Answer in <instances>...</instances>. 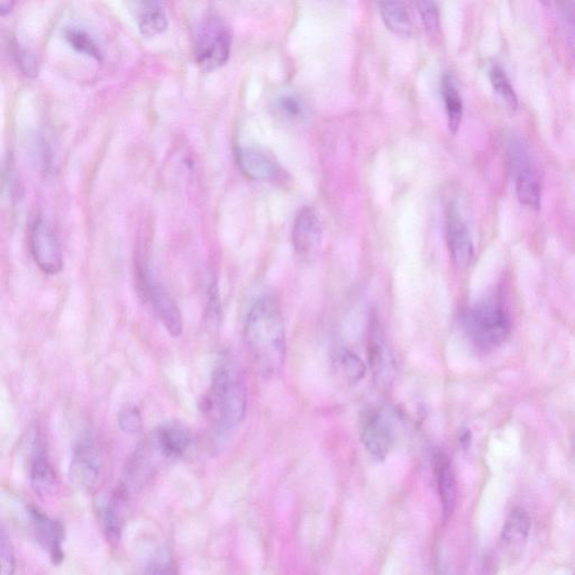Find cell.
<instances>
[{
  "label": "cell",
  "instance_id": "cell-1",
  "mask_svg": "<svg viewBox=\"0 0 575 575\" xmlns=\"http://www.w3.org/2000/svg\"><path fill=\"white\" fill-rule=\"evenodd\" d=\"M244 343L254 369L262 377H276L284 368L286 327L275 298L264 296L252 305L245 318Z\"/></svg>",
  "mask_w": 575,
  "mask_h": 575
},
{
  "label": "cell",
  "instance_id": "cell-2",
  "mask_svg": "<svg viewBox=\"0 0 575 575\" xmlns=\"http://www.w3.org/2000/svg\"><path fill=\"white\" fill-rule=\"evenodd\" d=\"M204 410L217 430L228 433L239 427L248 412V388L239 364L228 355L219 358Z\"/></svg>",
  "mask_w": 575,
  "mask_h": 575
},
{
  "label": "cell",
  "instance_id": "cell-3",
  "mask_svg": "<svg viewBox=\"0 0 575 575\" xmlns=\"http://www.w3.org/2000/svg\"><path fill=\"white\" fill-rule=\"evenodd\" d=\"M463 323L471 342L482 351L498 348L510 333L509 318L504 308L492 301L469 309Z\"/></svg>",
  "mask_w": 575,
  "mask_h": 575
},
{
  "label": "cell",
  "instance_id": "cell-4",
  "mask_svg": "<svg viewBox=\"0 0 575 575\" xmlns=\"http://www.w3.org/2000/svg\"><path fill=\"white\" fill-rule=\"evenodd\" d=\"M136 285L139 294L151 305L168 333L173 337L181 336L184 321L180 308L159 279L154 276L149 264L143 260L136 263Z\"/></svg>",
  "mask_w": 575,
  "mask_h": 575
},
{
  "label": "cell",
  "instance_id": "cell-5",
  "mask_svg": "<svg viewBox=\"0 0 575 575\" xmlns=\"http://www.w3.org/2000/svg\"><path fill=\"white\" fill-rule=\"evenodd\" d=\"M232 36L226 24L217 17H207L194 34V52L198 66L204 70L222 67L230 58Z\"/></svg>",
  "mask_w": 575,
  "mask_h": 575
},
{
  "label": "cell",
  "instance_id": "cell-6",
  "mask_svg": "<svg viewBox=\"0 0 575 575\" xmlns=\"http://www.w3.org/2000/svg\"><path fill=\"white\" fill-rule=\"evenodd\" d=\"M104 458L96 437L90 432L82 433L73 446L70 464V480L77 489L86 494L94 492L102 479Z\"/></svg>",
  "mask_w": 575,
  "mask_h": 575
},
{
  "label": "cell",
  "instance_id": "cell-7",
  "mask_svg": "<svg viewBox=\"0 0 575 575\" xmlns=\"http://www.w3.org/2000/svg\"><path fill=\"white\" fill-rule=\"evenodd\" d=\"M368 359L376 386L388 389L396 377V361L385 331L376 316L371 318L369 326Z\"/></svg>",
  "mask_w": 575,
  "mask_h": 575
},
{
  "label": "cell",
  "instance_id": "cell-8",
  "mask_svg": "<svg viewBox=\"0 0 575 575\" xmlns=\"http://www.w3.org/2000/svg\"><path fill=\"white\" fill-rule=\"evenodd\" d=\"M30 248L36 266L45 275H58L63 268L61 245L56 233L43 218L35 219L30 231Z\"/></svg>",
  "mask_w": 575,
  "mask_h": 575
},
{
  "label": "cell",
  "instance_id": "cell-9",
  "mask_svg": "<svg viewBox=\"0 0 575 575\" xmlns=\"http://www.w3.org/2000/svg\"><path fill=\"white\" fill-rule=\"evenodd\" d=\"M323 223L313 207L300 209L292 226V245L301 260L312 261L321 250Z\"/></svg>",
  "mask_w": 575,
  "mask_h": 575
},
{
  "label": "cell",
  "instance_id": "cell-10",
  "mask_svg": "<svg viewBox=\"0 0 575 575\" xmlns=\"http://www.w3.org/2000/svg\"><path fill=\"white\" fill-rule=\"evenodd\" d=\"M511 163L516 175V193L519 202L532 209L541 208L542 185L540 176L529 162L528 155L520 144L511 146Z\"/></svg>",
  "mask_w": 575,
  "mask_h": 575
},
{
  "label": "cell",
  "instance_id": "cell-11",
  "mask_svg": "<svg viewBox=\"0 0 575 575\" xmlns=\"http://www.w3.org/2000/svg\"><path fill=\"white\" fill-rule=\"evenodd\" d=\"M394 427L385 413L371 412L365 416L361 440L365 451L373 460L383 461L387 458L394 444Z\"/></svg>",
  "mask_w": 575,
  "mask_h": 575
},
{
  "label": "cell",
  "instance_id": "cell-12",
  "mask_svg": "<svg viewBox=\"0 0 575 575\" xmlns=\"http://www.w3.org/2000/svg\"><path fill=\"white\" fill-rule=\"evenodd\" d=\"M446 242L456 268L465 269L473 259V242L467 223L456 209L451 208L446 217Z\"/></svg>",
  "mask_w": 575,
  "mask_h": 575
},
{
  "label": "cell",
  "instance_id": "cell-13",
  "mask_svg": "<svg viewBox=\"0 0 575 575\" xmlns=\"http://www.w3.org/2000/svg\"><path fill=\"white\" fill-rule=\"evenodd\" d=\"M30 482L36 495L41 498H50L57 494L59 481L56 470L49 459L47 450L38 438L33 446L30 463Z\"/></svg>",
  "mask_w": 575,
  "mask_h": 575
},
{
  "label": "cell",
  "instance_id": "cell-14",
  "mask_svg": "<svg viewBox=\"0 0 575 575\" xmlns=\"http://www.w3.org/2000/svg\"><path fill=\"white\" fill-rule=\"evenodd\" d=\"M150 437L163 459L170 460L184 456L193 443V436L187 428L173 423L158 427Z\"/></svg>",
  "mask_w": 575,
  "mask_h": 575
},
{
  "label": "cell",
  "instance_id": "cell-15",
  "mask_svg": "<svg viewBox=\"0 0 575 575\" xmlns=\"http://www.w3.org/2000/svg\"><path fill=\"white\" fill-rule=\"evenodd\" d=\"M236 161L246 177L258 181L276 179L279 169L275 160L260 149L239 148L236 150Z\"/></svg>",
  "mask_w": 575,
  "mask_h": 575
},
{
  "label": "cell",
  "instance_id": "cell-16",
  "mask_svg": "<svg viewBox=\"0 0 575 575\" xmlns=\"http://www.w3.org/2000/svg\"><path fill=\"white\" fill-rule=\"evenodd\" d=\"M435 472L438 494H440L444 519L454 513L458 501V482L449 456L440 451L435 455Z\"/></svg>",
  "mask_w": 575,
  "mask_h": 575
},
{
  "label": "cell",
  "instance_id": "cell-17",
  "mask_svg": "<svg viewBox=\"0 0 575 575\" xmlns=\"http://www.w3.org/2000/svg\"><path fill=\"white\" fill-rule=\"evenodd\" d=\"M30 514L39 541L44 546V549H47L50 553L53 563H60L63 559V529L61 525L56 520L41 513L39 509L32 508Z\"/></svg>",
  "mask_w": 575,
  "mask_h": 575
},
{
  "label": "cell",
  "instance_id": "cell-18",
  "mask_svg": "<svg viewBox=\"0 0 575 575\" xmlns=\"http://www.w3.org/2000/svg\"><path fill=\"white\" fill-rule=\"evenodd\" d=\"M135 21L144 36H155L167 30L166 8L160 2H134L130 4Z\"/></svg>",
  "mask_w": 575,
  "mask_h": 575
},
{
  "label": "cell",
  "instance_id": "cell-19",
  "mask_svg": "<svg viewBox=\"0 0 575 575\" xmlns=\"http://www.w3.org/2000/svg\"><path fill=\"white\" fill-rule=\"evenodd\" d=\"M127 504H129V488L122 486L115 491L105 513L106 532L112 542L121 540Z\"/></svg>",
  "mask_w": 575,
  "mask_h": 575
},
{
  "label": "cell",
  "instance_id": "cell-20",
  "mask_svg": "<svg viewBox=\"0 0 575 575\" xmlns=\"http://www.w3.org/2000/svg\"><path fill=\"white\" fill-rule=\"evenodd\" d=\"M529 531H531V518L524 508L517 507L510 511L506 519L501 540L510 549H520L526 543Z\"/></svg>",
  "mask_w": 575,
  "mask_h": 575
},
{
  "label": "cell",
  "instance_id": "cell-21",
  "mask_svg": "<svg viewBox=\"0 0 575 575\" xmlns=\"http://www.w3.org/2000/svg\"><path fill=\"white\" fill-rule=\"evenodd\" d=\"M332 358L336 372L350 385H357L365 377L367 367L359 355L352 350L340 346L333 352Z\"/></svg>",
  "mask_w": 575,
  "mask_h": 575
},
{
  "label": "cell",
  "instance_id": "cell-22",
  "mask_svg": "<svg viewBox=\"0 0 575 575\" xmlns=\"http://www.w3.org/2000/svg\"><path fill=\"white\" fill-rule=\"evenodd\" d=\"M379 7L382 20L390 31L401 36H409L412 34V20H410L408 9L404 3H380Z\"/></svg>",
  "mask_w": 575,
  "mask_h": 575
},
{
  "label": "cell",
  "instance_id": "cell-23",
  "mask_svg": "<svg viewBox=\"0 0 575 575\" xmlns=\"http://www.w3.org/2000/svg\"><path fill=\"white\" fill-rule=\"evenodd\" d=\"M442 94L449 120V127L453 133L458 132L463 117V103L458 87L455 86L451 76H445L442 82Z\"/></svg>",
  "mask_w": 575,
  "mask_h": 575
},
{
  "label": "cell",
  "instance_id": "cell-24",
  "mask_svg": "<svg viewBox=\"0 0 575 575\" xmlns=\"http://www.w3.org/2000/svg\"><path fill=\"white\" fill-rule=\"evenodd\" d=\"M65 39L73 49L79 53L96 60H102L103 53L94 36L79 26H67L65 29Z\"/></svg>",
  "mask_w": 575,
  "mask_h": 575
},
{
  "label": "cell",
  "instance_id": "cell-25",
  "mask_svg": "<svg viewBox=\"0 0 575 575\" xmlns=\"http://www.w3.org/2000/svg\"><path fill=\"white\" fill-rule=\"evenodd\" d=\"M490 80L496 94L511 109L516 111L519 106L516 91L503 68L494 66L490 70Z\"/></svg>",
  "mask_w": 575,
  "mask_h": 575
},
{
  "label": "cell",
  "instance_id": "cell-26",
  "mask_svg": "<svg viewBox=\"0 0 575 575\" xmlns=\"http://www.w3.org/2000/svg\"><path fill=\"white\" fill-rule=\"evenodd\" d=\"M0 560H2V575H14L17 567L16 555L4 528L0 534Z\"/></svg>",
  "mask_w": 575,
  "mask_h": 575
},
{
  "label": "cell",
  "instance_id": "cell-27",
  "mask_svg": "<svg viewBox=\"0 0 575 575\" xmlns=\"http://www.w3.org/2000/svg\"><path fill=\"white\" fill-rule=\"evenodd\" d=\"M121 430L127 434H138L142 430V415L139 408L126 406L118 416Z\"/></svg>",
  "mask_w": 575,
  "mask_h": 575
},
{
  "label": "cell",
  "instance_id": "cell-28",
  "mask_svg": "<svg viewBox=\"0 0 575 575\" xmlns=\"http://www.w3.org/2000/svg\"><path fill=\"white\" fill-rule=\"evenodd\" d=\"M279 112L288 118H299L305 114L303 100L295 95H284L278 99Z\"/></svg>",
  "mask_w": 575,
  "mask_h": 575
},
{
  "label": "cell",
  "instance_id": "cell-29",
  "mask_svg": "<svg viewBox=\"0 0 575 575\" xmlns=\"http://www.w3.org/2000/svg\"><path fill=\"white\" fill-rule=\"evenodd\" d=\"M563 30L575 56V3L561 5Z\"/></svg>",
  "mask_w": 575,
  "mask_h": 575
},
{
  "label": "cell",
  "instance_id": "cell-30",
  "mask_svg": "<svg viewBox=\"0 0 575 575\" xmlns=\"http://www.w3.org/2000/svg\"><path fill=\"white\" fill-rule=\"evenodd\" d=\"M419 14H421L426 31L433 33L440 26V16H438L437 6L433 2L416 3Z\"/></svg>",
  "mask_w": 575,
  "mask_h": 575
},
{
  "label": "cell",
  "instance_id": "cell-31",
  "mask_svg": "<svg viewBox=\"0 0 575 575\" xmlns=\"http://www.w3.org/2000/svg\"><path fill=\"white\" fill-rule=\"evenodd\" d=\"M15 56L18 65H20L26 76L35 77L38 75V62H36L33 54L24 49L16 48Z\"/></svg>",
  "mask_w": 575,
  "mask_h": 575
},
{
  "label": "cell",
  "instance_id": "cell-32",
  "mask_svg": "<svg viewBox=\"0 0 575 575\" xmlns=\"http://www.w3.org/2000/svg\"><path fill=\"white\" fill-rule=\"evenodd\" d=\"M145 575H177L175 569L168 562L153 563Z\"/></svg>",
  "mask_w": 575,
  "mask_h": 575
},
{
  "label": "cell",
  "instance_id": "cell-33",
  "mask_svg": "<svg viewBox=\"0 0 575 575\" xmlns=\"http://www.w3.org/2000/svg\"><path fill=\"white\" fill-rule=\"evenodd\" d=\"M471 433L469 431H464L463 434L461 435V444L463 447H465V449H469L470 445H471Z\"/></svg>",
  "mask_w": 575,
  "mask_h": 575
},
{
  "label": "cell",
  "instance_id": "cell-34",
  "mask_svg": "<svg viewBox=\"0 0 575 575\" xmlns=\"http://www.w3.org/2000/svg\"><path fill=\"white\" fill-rule=\"evenodd\" d=\"M12 7H13L12 2H2L0 3V13H2L3 15L6 14L9 11H11Z\"/></svg>",
  "mask_w": 575,
  "mask_h": 575
},
{
  "label": "cell",
  "instance_id": "cell-35",
  "mask_svg": "<svg viewBox=\"0 0 575 575\" xmlns=\"http://www.w3.org/2000/svg\"><path fill=\"white\" fill-rule=\"evenodd\" d=\"M573 575H575V573Z\"/></svg>",
  "mask_w": 575,
  "mask_h": 575
}]
</instances>
